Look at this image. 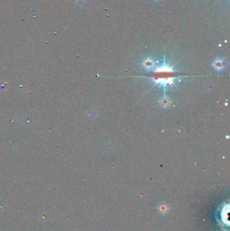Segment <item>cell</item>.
I'll use <instances>...</instances> for the list:
<instances>
[{"label":"cell","mask_w":230,"mask_h":231,"mask_svg":"<svg viewBox=\"0 0 230 231\" xmlns=\"http://www.w3.org/2000/svg\"><path fill=\"white\" fill-rule=\"evenodd\" d=\"M151 80L153 81L155 84H159L161 86H163L166 89L167 85H174V80L175 78H167V79H153L151 78Z\"/></svg>","instance_id":"obj_1"},{"label":"cell","mask_w":230,"mask_h":231,"mask_svg":"<svg viewBox=\"0 0 230 231\" xmlns=\"http://www.w3.org/2000/svg\"><path fill=\"white\" fill-rule=\"evenodd\" d=\"M142 66H143L144 68L148 70H153L155 67V62L150 57H148V58L144 60L143 62H142Z\"/></svg>","instance_id":"obj_2"},{"label":"cell","mask_w":230,"mask_h":231,"mask_svg":"<svg viewBox=\"0 0 230 231\" xmlns=\"http://www.w3.org/2000/svg\"><path fill=\"white\" fill-rule=\"evenodd\" d=\"M153 72H174V70L172 66H170L169 64L164 63L162 66L155 67Z\"/></svg>","instance_id":"obj_3"},{"label":"cell","mask_w":230,"mask_h":231,"mask_svg":"<svg viewBox=\"0 0 230 231\" xmlns=\"http://www.w3.org/2000/svg\"><path fill=\"white\" fill-rule=\"evenodd\" d=\"M213 66L217 70H222L225 68V62L222 58H217L213 62Z\"/></svg>","instance_id":"obj_4"},{"label":"cell","mask_w":230,"mask_h":231,"mask_svg":"<svg viewBox=\"0 0 230 231\" xmlns=\"http://www.w3.org/2000/svg\"><path fill=\"white\" fill-rule=\"evenodd\" d=\"M169 207L168 204L165 203V202H162V203H159L157 207V210L158 211V212L162 215L166 214L167 213L169 212Z\"/></svg>","instance_id":"obj_5"},{"label":"cell","mask_w":230,"mask_h":231,"mask_svg":"<svg viewBox=\"0 0 230 231\" xmlns=\"http://www.w3.org/2000/svg\"><path fill=\"white\" fill-rule=\"evenodd\" d=\"M170 103H171V101L170 99H169V97H167L166 94L164 95V96L162 97L161 99L160 100V104L161 106H162V107L163 108H167L169 107V106H170Z\"/></svg>","instance_id":"obj_6"},{"label":"cell","mask_w":230,"mask_h":231,"mask_svg":"<svg viewBox=\"0 0 230 231\" xmlns=\"http://www.w3.org/2000/svg\"><path fill=\"white\" fill-rule=\"evenodd\" d=\"M155 1H159V0H155Z\"/></svg>","instance_id":"obj_7"}]
</instances>
